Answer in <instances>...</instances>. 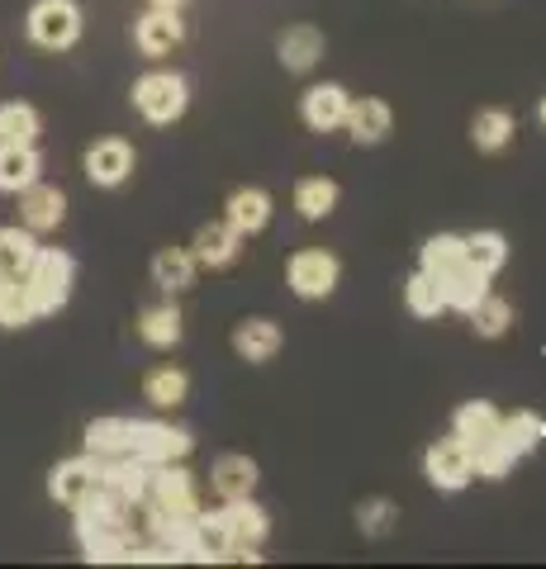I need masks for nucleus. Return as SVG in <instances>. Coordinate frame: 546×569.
Here are the masks:
<instances>
[{
	"mask_svg": "<svg viewBox=\"0 0 546 569\" xmlns=\"http://www.w3.org/2000/svg\"><path fill=\"white\" fill-rule=\"evenodd\" d=\"M133 39H138V48H143L148 58H167L171 48H181V39H186V20H181L176 10L152 6V10L143 14V20H138Z\"/></svg>",
	"mask_w": 546,
	"mask_h": 569,
	"instance_id": "4468645a",
	"label": "nucleus"
},
{
	"mask_svg": "<svg viewBox=\"0 0 546 569\" xmlns=\"http://www.w3.org/2000/svg\"><path fill=\"white\" fill-rule=\"evenodd\" d=\"M404 305H409V313L418 318H437L447 305H443V290H437V280L428 271H414L409 284H404Z\"/></svg>",
	"mask_w": 546,
	"mask_h": 569,
	"instance_id": "f704fd0d",
	"label": "nucleus"
},
{
	"mask_svg": "<svg viewBox=\"0 0 546 569\" xmlns=\"http://www.w3.org/2000/svg\"><path fill=\"white\" fill-rule=\"evenodd\" d=\"M24 29L39 48L62 52V48H72L81 39V10L72 6V0H39V6L29 10Z\"/></svg>",
	"mask_w": 546,
	"mask_h": 569,
	"instance_id": "423d86ee",
	"label": "nucleus"
},
{
	"mask_svg": "<svg viewBox=\"0 0 546 569\" xmlns=\"http://www.w3.org/2000/svg\"><path fill=\"white\" fill-rule=\"evenodd\" d=\"M209 485H215V493L224 498V503H234V498H252V489H257V460L238 456V451L219 456L215 466H209Z\"/></svg>",
	"mask_w": 546,
	"mask_h": 569,
	"instance_id": "f3484780",
	"label": "nucleus"
},
{
	"mask_svg": "<svg viewBox=\"0 0 546 569\" xmlns=\"http://www.w3.org/2000/svg\"><path fill=\"white\" fill-rule=\"evenodd\" d=\"M546 437V422L537 413H527V408H518V413H504V427H499V441L514 456H527L537 447V441Z\"/></svg>",
	"mask_w": 546,
	"mask_h": 569,
	"instance_id": "c756f323",
	"label": "nucleus"
},
{
	"mask_svg": "<svg viewBox=\"0 0 546 569\" xmlns=\"http://www.w3.org/2000/svg\"><path fill=\"white\" fill-rule=\"evenodd\" d=\"M129 432H133L129 418H100L86 427V451L100 460H129Z\"/></svg>",
	"mask_w": 546,
	"mask_h": 569,
	"instance_id": "393cba45",
	"label": "nucleus"
},
{
	"mask_svg": "<svg viewBox=\"0 0 546 569\" xmlns=\"http://www.w3.org/2000/svg\"><path fill=\"white\" fill-rule=\"evenodd\" d=\"M423 475H428L433 489L456 493V489H466L475 479V460L456 437H443V441H433L428 447V456H423Z\"/></svg>",
	"mask_w": 546,
	"mask_h": 569,
	"instance_id": "6e6552de",
	"label": "nucleus"
},
{
	"mask_svg": "<svg viewBox=\"0 0 546 569\" xmlns=\"http://www.w3.org/2000/svg\"><path fill=\"white\" fill-rule=\"evenodd\" d=\"M343 129L351 133V142H357V148H376V142L390 138V129H395V110H390L385 100H376V96H361V100H351V104H347Z\"/></svg>",
	"mask_w": 546,
	"mask_h": 569,
	"instance_id": "9d476101",
	"label": "nucleus"
},
{
	"mask_svg": "<svg viewBox=\"0 0 546 569\" xmlns=\"http://www.w3.org/2000/svg\"><path fill=\"white\" fill-rule=\"evenodd\" d=\"M280 342H286V337H280V328L271 323V318H242V323L234 328V351L248 366H267L280 351Z\"/></svg>",
	"mask_w": 546,
	"mask_h": 569,
	"instance_id": "a211bd4d",
	"label": "nucleus"
},
{
	"mask_svg": "<svg viewBox=\"0 0 546 569\" xmlns=\"http://www.w3.org/2000/svg\"><path fill=\"white\" fill-rule=\"evenodd\" d=\"M466 318H470V328L480 332V337H504L508 328H514V305H508V299H499L495 290H489V295H485L480 305H475Z\"/></svg>",
	"mask_w": 546,
	"mask_h": 569,
	"instance_id": "473e14b6",
	"label": "nucleus"
},
{
	"mask_svg": "<svg viewBox=\"0 0 546 569\" xmlns=\"http://www.w3.org/2000/svg\"><path fill=\"white\" fill-rule=\"evenodd\" d=\"M190 395V376L186 370H176V366H157L152 376L143 380V399L152 408H181Z\"/></svg>",
	"mask_w": 546,
	"mask_h": 569,
	"instance_id": "cd10ccee",
	"label": "nucleus"
},
{
	"mask_svg": "<svg viewBox=\"0 0 546 569\" xmlns=\"http://www.w3.org/2000/svg\"><path fill=\"white\" fill-rule=\"evenodd\" d=\"M86 176H91V186H125L133 176V148L125 138H100L91 152H86Z\"/></svg>",
	"mask_w": 546,
	"mask_h": 569,
	"instance_id": "9b49d317",
	"label": "nucleus"
},
{
	"mask_svg": "<svg viewBox=\"0 0 546 569\" xmlns=\"http://www.w3.org/2000/svg\"><path fill=\"white\" fill-rule=\"evenodd\" d=\"M499 427H504V413H499V408H495V403H485V399H475V403H461V408H456L451 437L461 441V447L470 451V460H475L485 447H495V441H499Z\"/></svg>",
	"mask_w": 546,
	"mask_h": 569,
	"instance_id": "1a4fd4ad",
	"label": "nucleus"
},
{
	"mask_svg": "<svg viewBox=\"0 0 546 569\" xmlns=\"http://www.w3.org/2000/svg\"><path fill=\"white\" fill-rule=\"evenodd\" d=\"M338 181H328V176H305V181L295 186V209L305 223H324L332 209H338Z\"/></svg>",
	"mask_w": 546,
	"mask_h": 569,
	"instance_id": "4be33fe9",
	"label": "nucleus"
},
{
	"mask_svg": "<svg viewBox=\"0 0 546 569\" xmlns=\"http://www.w3.org/2000/svg\"><path fill=\"white\" fill-rule=\"evenodd\" d=\"M196 437L186 427L171 422H133L129 432V460H143V466H171V460H186Z\"/></svg>",
	"mask_w": 546,
	"mask_h": 569,
	"instance_id": "20e7f679",
	"label": "nucleus"
},
{
	"mask_svg": "<svg viewBox=\"0 0 546 569\" xmlns=\"http://www.w3.org/2000/svg\"><path fill=\"white\" fill-rule=\"evenodd\" d=\"M20 219L29 233H52L62 219H67V194L58 186H43V181H33L20 190Z\"/></svg>",
	"mask_w": 546,
	"mask_h": 569,
	"instance_id": "ddd939ff",
	"label": "nucleus"
},
{
	"mask_svg": "<svg viewBox=\"0 0 546 569\" xmlns=\"http://www.w3.org/2000/svg\"><path fill=\"white\" fill-rule=\"evenodd\" d=\"M133 104L148 123H176L190 104V86H186V77H176V71H148V77H138V86H133Z\"/></svg>",
	"mask_w": 546,
	"mask_h": 569,
	"instance_id": "f03ea898",
	"label": "nucleus"
},
{
	"mask_svg": "<svg viewBox=\"0 0 546 569\" xmlns=\"http://www.w3.org/2000/svg\"><path fill=\"white\" fill-rule=\"evenodd\" d=\"M100 485H105V460L91 451L77 456V460H62V466L48 475V493L58 498L62 508H81L86 498L100 493Z\"/></svg>",
	"mask_w": 546,
	"mask_h": 569,
	"instance_id": "0eeeda50",
	"label": "nucleus"
},
{
	"mask_svg": "<svg viewBox=\"0 0 546 569\" xmlns=\"http://www.w3.org/2000/svg\"><path fill=\"white\" fill-rule=\"evenodd\" d=\"M395 522H399V508L390 503V498H366V503L357 508V527H361V537H371V541L390 537Z\"/></svg>",
	"mask_w": 546,
	"mask_h": 569,
	"instance_id": "c9c22d12",
	"label": "nucleus"
},
{
	"mask_svg": "<svg viewBox=\"0 0 546 569\" xmlns=\"http://www.w3.org/2000/svg\"><path fill=\"white\" fill-rule=\"evenodd\" d=\"M347 86L338 81H324V86H309L305 91V104H299V114H305V123L314 133H332V129H343V119H347Z\"/></svg>",
	"mask_w": 546,
	"mask_h": 569,
	"instance_id": "f8f14e48",
	"label": "nucleus"
},
{
	"mask_svg": "<svg viewBox=\"0 0 546 569\" xmlns=\"http://www.w3.org/2000/svg\"><path fill=\"white\" fill-rule=\"evenodd\" d=\"M537 123H542V129H546V96L537 100Z\"/></svg>",
	"mask_w": 546,
	"mask_h": 569,
	"instance_id": "4c0bfd02",
	"label": "nucleus"
},
{
	"mask_svg": "<svg viewBox=\"0 0 546 569\" xmlns=\"http://www.w3.org/2000/svg\"><path fill=\"white\" fill-rule=\"evenodd\" d=\"M72 280H77V266L67 252H52V247H39V257L24 271V290L33 299V313H58L67 299H72Z\"/></svg>",
	"mask_w": 546,
	"mask_h": 569,
	"instance_id": "f257e3e1",
	"label": "nucleus"
},
{
	"mask_svg": "<svg viewBox=\"0 0 546 569\" xmlns=\"http://www.w3.org/2000/svg\"><path fill=\"white\" fill-rule=\"evenodd\" d=\"M196 257L186 252V247H162V252L152 257V280L162 284L167 295H181V290H190L196 284Z\"/></svg>",
	"mask_w": 546,
	"mask_h": 569,
	"instance_id": "5701e85b",
	"label": "nucleus"
},
{
	"mask_svg": "<svg viewBox=\"0 0 546 569\" xmlns=\"http://www.w3.org/2000/svg\"><path fill=\"white\" fill-rule=\"evenodd\" d=\"M466 238H456V233H437V238H428L423 242V271H428L433 280H443L447 271H456L466 257Z\"/></svg>",
	"mask_w": 546,
	"mask_h": 569,
	"instance_id": "7c9ffc66",
	"label": "nucleus"
},
{
	"mask_svg": "<svg viewBox=\"0 0 546 569\" xmlns=\"http://www.w3.org/2000/svg\"><path fill=\"white\" fill-rule=\"evenodd\" d=\"M286 280H290V290L299 299H328L332 290H338V280H343V261L324 252V247H305V252H295L290 266H286Z\"/></svg>",
	"mask_w": 546,
	"mask_h": 569,
	"instance_id": "39448f33",
	"label": "nucleus"
},
{
	"mask_svg": "<svg viewBox=\"0 0 546 569\" xmlns=\"http://www.w3.org/2000/svg\"><path fill=\"white\" fill-rule=\"evenodd\" d=\"M219 518L228 527V560H261V541L271 531V518L267 508L252 503V498H234V503L219 508Z\"/></svg>",
	"mask_w": 546,
	"mask_h": 569,
	"instance_id": "7ed1b4c3",
	"label": "nucleus"
},
{
	"mask_svg": "<svg viewBox=\"0 0 546 569\" xmlns=\"http://www.w3.org/2000/svg\"><path fill=\"white\" fill-rule=\"evenodd\" d=\"M466 266L470 271H480V276H495L499 266L508 261V242H504V233H470L466 238Z\"/></svg>",
	"mask_w": 546,
	"mask_h": 569,
	"instance_id": "2f4dec72",
	"label": "nucleus"
},
{
	"mask_svg": "<svg viewBox=\"0 0 546 569\" xmlns=\"http://www.w3.org/2000/svg\"><path fill=\"white\" fill-rule=\"evenodd\" d=\"M152 6H162V10H181L186 0H152Z\"/></svg>",
	"mask_w": 546,
	"mask_h": 569,
	"instance_id": "e433bc0d",
	"label": "nucleus"
},
{
	"mask_svg": "<svg viewBox=\"0 0 546 569\" xmlns=\"http://www.w3.org/2000/svg\"><path fill=\"white\" fill-rule=\"evenodd\" d=\"M238 247H242V233L234 223H205L196 242H190V257H196V266H209V271H224V266L238 261Z\"/></svg>",
	"mask_w": 546,
	"mask_h": 569,
	"instance_id": "2eb2a0df",
	"label": "nucleus"
},
{
	"mask_svg": "<svg viewBox=\"0 0 546 569\" xmlns=\"http://www.w3.org/2000/svg\"><path fill=\"white\" fill-rule=\"evenodd\" d=\"M39 110L33 104H0V142H20V148H33L39 142Z\"/></svg>",
	"mask_w": 546,
	"mask_h": 569,
	"instance_id": "c85d7f7f",
	"label": "nucleus"
},
{
	"mask_svg": "<svg viewBox=\"0 0 546 569\" xmlns=\"http://www.w3.org/2000/svg\"><path fill=\"white\" fill-rule=\"evenodd\" d=\"M181 332H186V318L176 305H152V309L138 313V337L157 351H171L176 342H181Z\"/></svg>",
	"mask_w": 546,
	"mask_h": 569,
	"instance_id": "412c9836",
	"label": "nucleus"
},
{
	"mask_svg": "<svg viewBox=\"0 0 546 569\" xmlns=\"http://www.w3.org/2000/svg\"><path fill=\"white\" fill-rule=\"evenodd\" d=\"M33 181H39V152L20 148V142H0V190L20 194Z\"/></svg>",
	"mask_w": 546,
	"mask_h": 569,
	"instance_id": "b1692460",
	"label": "nucleus"
},
{
	"mask_svg": "<svg viewBox=\"0 0 546 569\" xmlns=\"http://www.w3.org/2000/svg\"><path fill=\"white\" fill-rule=\"evenodd\" d=\"M437 290H443V305L447 309H456V313H470L480 299L489 295V276H480V271H470V266L461 261L456 271H447L443 280H437Z\"/></svg>",
	"mask_w": 546,
	"mask_h": 569,
	"instance_id": "aec40b11",
	"label": "nucleus"
},
{
	"mask_svg": "<svg viewBox=\"0 0 546 569\" xmlns=\"http://www.w3.org/2000/svg\"><path fill=\"white\" fill-rule=\"evenodd\" d=\"M224 219L234 223L242 238L261 233V228L271 223V194H267V190H257V186L234 190V194H228V204H224Z\"/></svg>",
	"mask_w": 546,
	"mask_h": 569,
	"instance_id": "6ab92c4d",
	"label": "nucleus"
},
{
	"mask_svg": "<svg viewBox=\"0 0 546 569\" xmlns=\"http://www.w3.org/2000/svg\"><path fill=\"white\" fill-rule=\"evenodd\" d=\"M514 133H518V119L508 110H480L470 119V142L480 152H504L514 142Z\"/></svg>",
	"mask_w": 546,
	"mask_h": 569,
	"instance_id": "bb28decb",
	"label": "nucleus"
},
{
	"mask_svg": "<svg viewBox=\"0 0 546 569\" xmlns=\"http://www.w3.org/2000/svg\"><path fill=\"white\" fill-rule=\"evenodd\" d=\"M33 299L24 290V280H0V328H24L33 323Z\"/></svg>",
	"mask_w": 546,
	"mask_h": 569,
	"instance_id": "72a5a7b5",
	"label": "nucleus"
},
{
	"mask_svg": "<svg viewBox=\"0 0 546 569\" xmlns=\"http://www.w3.org/2000/svg\"><path fill=\"white\" fill-rule=\"evenodd\" d=\"M276 52H280V67L295 71V77H305V71H314L324 62V33L314 24H290L276 39Z\"/></svg>",
	"mask_w": 546,
	"mask_h": 569,
	"instance_id": "dca6fc26",
	"label": "nucleus"
},
{
	"mask_svg": "<svg viewBox=\"0 0 546 569\" xmlns=\"http://www.w3.org/2000/svg\"><path fill=\"white\" fill-rule=\"evenodd\" d=\"M39 257L29 228H0V280H24V271Z\"/></svg>",
	"mask_w": 546,
	"mask_h": 569,
	"instance_id": "a878e982",
	"label": "nucleus"
}]
</instances>
